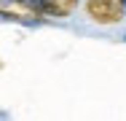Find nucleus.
<instances>
[{"instance_id":"obj_1","label":"nucleus","mask_w":126,"mask_h":121,"mask_svg":"<svg viewBox=\"0 0 126 121\" xmlns=\"http://www.w3.org/2000/svg\"><path fill=\"white\" fill-rule=\"evenodd\" d=\"M86 14L102 27L121 24L126 19V0H86Z\"/></svg>"},{"instance_id":"obj_2","label":"nucleus","mask_w":126,"mask_h":121,"mask_svg":"<svg viewBox=\"0 0 126 121\" xmlns=\"http://www.w3.org/2000/svg\"><path fill=\"white\" fill-rule=\"evenodd\" d=\"M38 3L43 16H51V19H67L78 8V0H38Z\"/></svg>"}]
</instances>
